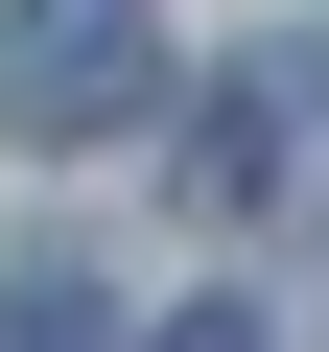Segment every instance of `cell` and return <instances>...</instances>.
Here are the masks:
<instances>
[{
    "label": "cell",
    "mask_w": 329,
    "mask_h": 352,
    "mask_svg": "<svg viewBox=\"0 0 329 352\" xmlns=\"http://www.w3.org/2000/svg\"><path fill=\"white\" fill-rule=\"evenodd\" d=\"M141 94H164L141 0H0V141H118Z\"/></svg>",
    "instance_id": "1"
},
{
    "label": "cell",
    "mask_w": 329,
    "mask_h": 352,
    "mask_svg": "<svg viewBox=\"0 0 329 352\" xmlns=\"http://www.w3.org/2000/svg\"><path fill=\"white\" fill-rule=\"evenodd\" d=\"M0 352H118V305H94L71 258H24V282H0Z\"/></svg>",
    "instance_id": "2"
},
{
    "label": "cell",
    "mask_w": 329,
    "mask_h": 352,
    "mask_svg": "<svg viewBox=\"0 0 329 352\" xmlns=\"http://www.w3.org/2000/svg\"><path fill=\"white\" fill-rule=\"evenodd\" d=\"M164 352H282V329H259V305H189V329H164Z\"/></svg>",
    "instance_id": "3"
}]
</instances>
